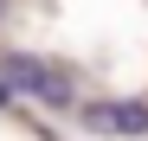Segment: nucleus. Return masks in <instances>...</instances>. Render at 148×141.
Listing matches in <instances>:
<instances>
[{"label": "nucleus", "instance_id": "obj_1", "mask_svg": "<svg viewBox=\"0 0 148 141\" xmlns=\"http://www.w3.org/2000/svg\"><path fill=\"white\" fill-rule=\"evenodd\" d=\"M77 115H84V128H97V135H129V141H142V135H148V103H129V96L84 103Z\"/></svg>", "mask_w": 148, "mask_h": 141}, {"label": "nucleus", "instance_id": "obj_2", "mask_svg": "<svg viewBox=\"0 0 148 141\" xmlns=\"http://www.w3.org/2000/svg\"><path fill=\"white\" fill-rule=\"evenodd\" d=\"M52 70H58V64H45V58H32V52H7V58H0V77H7L13 96H39Z\"/></svg>", "mask_w": 148, "mask_h": 141}, {"label": "nucleus", "instance_id": "obj_3", "mask_svg": "<svg viewBox=\"0 0 148 141\" xmlns=\"http://www.w3.org/2000/svg\"><path fill=\"white\" fill-rule=\"evenodd\" d=\"M39 103H45V109H71V103H77V90H71V77H64V70H52V77H45Z\"/></svg>", "mask_w": 148, "mask_h": 141}, {"label": "nucleus", "instance_id": "obj_4", "mask_svg": "<svg viewBox=\"0 0 148 141\" xmlns=\"http://www.w3.org/2000/svg\"><path fill=\"white\" fill-rule=\"evenodd\" d=\"M7 103H13V90H7V77H0V109H7Z\"/></svg>", "mask_w": 148, "mask_h": 141}, {"label": "nucleus", "instance_id": "obj_5", "mask_svg": "<svg viewBox=\"0 0 148 141\" xmlns=\"http://www.w3.org/2000/svg\"><path fill=\"white\" fill-rule=\"evenodd\" d=\"M0 19H7V0H0Z\"/></svg>", "mask_w": 148, "mask_h": 141}]
</instances>
